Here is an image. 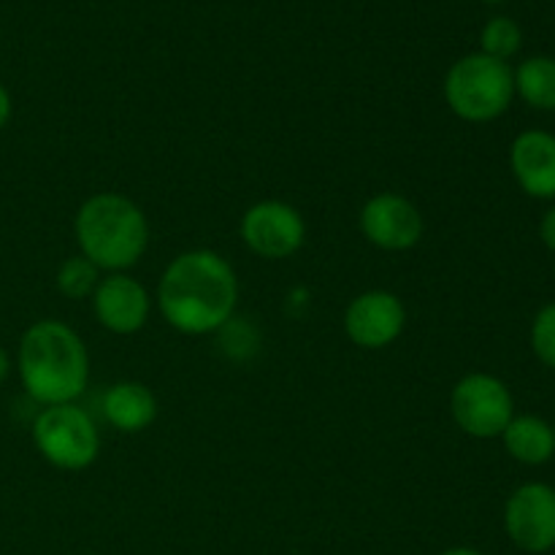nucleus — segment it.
<instances>
[{
	"instance_id": "f257e3e1",
	"label": "nucleus",
	"mask_w": 555,
	"mask_h": 555,
	"mask_svg": "<svg viewBox=\"0 0 555 555\" xmlns=\"http://www.w3.org/2000/svg\"><path fill=\"white\" fill-rule=\"evenodd\" d=\"M238 301L233 266L211 249L177 255L157 285V307L179 334L206 336L231 323Z\"/></svg>"
},
{
	"instance_id": "f8f14e48",
	"label": "nucleus",
	"mask_w": 555,
	"mask_h": 555,
	"mask_svg": "<svg viewBox=\"0 0 555 555\" xmlns=\"http://www.w3.org/2000/svg\"><path fill=\"white\" fill-rule=\"evenodd\" d=\"M509 166L531 198H555V135L526 130L513 141Z\"/></svg>"
},
{
	"instance_id": "ddd939ff",
	"label": "nucleus",
	"mask_w": 555,
	"mask_h": 555,
	"mask_svg": "<svg viewBox=\"0 0 555 555\" xmlns=\"http://www.w3.org/2000/svg\"><path fill=\"white\" fill-rule=\"evenodd\" d=\"M103 417L117 431L139 434L155 423L157 399L146 385L125 379L103 393Z\"/></svg>"
},
{
	"instance_id": "412c9836",
	"label": "nucleus",
	"mask_w": 555,
	"mask_h": 555,
	"mask_svg": "<svg viewBox=\"0 0 555 555\" xmlns=\"http://www.w3.org/2000/svg\"><path fill=\"white\" fill-rule=\"evenodd\" d=\"M9 372H11V358H9V352H5L3 347H0V385L5 383Z\"/></svg>"
},
{
	"instance_id": "9d476101",
	"label": "nucleus",
	"mask_w": 555,
	"mask_h": 555,
	"mask_svg": "<svg viewBox=\"0 0 555 555\" xmlns=\"http://www.w3.org/2000/svg\"><path fill=\"white\" fill-rule=\"evenodd\" d=\"M406 328V309L396 293L369 291L350 301L345 312V331L352 345L363 350H383L393 345Z\"/></svg>"
},
{
	"instance_id": "4468645a",
	"label": "nucleus",
	"mask_w": 555,
	"mask_h": 555,
	"mask_svg": "<svg viewBox=\"0 0 555 555\" xmlns=\"http://www.w3.org/2000/svg\"><path fill=\"white\" fill-rule=\"evenodd\" d=\"M504 448L515 461L526 466H540L555 455V437L553 428L542 417L518 415L509 421V426L502 434Z\"/></svg>"
},
{
	"instance_id": "20e7f679",
	"label": "nucleus",
	"mask_w": 555,
	"mask_h": 555,
	"mask_svg": "<svg viewBox=\"0 0 555 555\" xmlns=\"http://www.w3.org/2000/svg\"><path fill=\"white\" fill-rule=\"evenodd\" d=\"M515 95V76L504 60L466 54L444 76V101L466 122H491L502 117Z\"/></svg>"
},
{
	"instance_id": "a211bd4d",
	"label": "nucleus",
	"mask_w": 555,
	"mask_h": 555,
	"mask_svg": "<svg viewBox=\"0 0 555 555\" xmlns=\"http://www.w3.org/2000/svg\"><path fill=\"white\" fill-rule=\"evenodd\" d=\"M531 347L545 366L555 369V304L540 309L531 325Z\"/></svg>"
},
{
	"instance_id": "6e6552de",
	"label": "nucleus",
	"mask_w": 555,
	"mask_h": 555,
	"mask_svg": "<svg viewBox=\"0 0 555 555\" xmlns=\"http://www.w3.org/2000/svg\"><path fill=\"white\" fill-rule=\"evenodd\" d=\"M507 537L526 553H547L555 547V491L545 482H526L504 507Z\"/></svg>"
},
{
	"instance_id": "7ed1b4c3",
	"label": "nucleus",
	"mask_w": 555,
	"mask_h": 555,
	"mask_svg": "<svg viewBox=\"0 0 555 555\" xmlns=\"http://www.w3.org/2000/svg\"><path fill=\"white\" fill-rule=\"evenodd\" d=\"M81 255L101 271L130 269L150 247V222L130 198L119 193H98L79 206L74 220Z\"/></svg>"
},
{
	"instance_id": "aec40b11",
	"label": "nucleus",
	"mask_w": 555,
	"mask_h": 555,
	"mask_svg": "<svg viewBox=\"0 0 555 555\" xmlns=\"http://www.w3.org/2000/svg\"><path fill=\"white\" fill-rule=\"evenodd\" d=\"M9 119H11V95H9V90L0 85V130L9 125Z\"/></svg>"
},
{
	"instance_id": "f3484780",
	"label": "nucleus",
	"mask_w": 555,
	"mask_h": 555,
	"mask_svg": "<svg viewBox=\"0 0 555 555\" xmlns=\"http://www.w3.org/2000/svg\"><path fill=\"white\" fill-rule=\"evenodd\" d=\"M524 43V33H520L518 22L509 20V16H493L486 27H482L480 36V47L482 54L488 57H496L507 63L515 52Z\"/></svg>"
},
{
	"instance_id": "b1692460",
	"label": "nucleus",
	"mask_w": 555,
	"mask_h": 555,
	"mask_svg": "<svg viewBox=\"0 0 555 555\" xmlns=\"http://www.w3.org/2000/svg\"><path fill=\"white\" fill-rule=\"evenodd\" d=\"M553 437H555V428H553Z\"/></svg>"
},
{
	"instance_id": "9b49d317",
	"label": "nucleus",
	"mask_w": 555,
	"mask_h": 555,
	"mask_svg": "<svg viewBox=\"0 0 555 555\" xmlns=\"http://www.w3.org/2000/svg\"><path fill=\"white\" fill-rule=\"evenodd\" d=\"M152 298L139 280L128 274H108L92 293V312L98 323L117 336L139 334L150 320Z\"/></svg>"
},
{
	"instance_id": "5701e85b",
	"label": "nucleus",
	"mask_w": 555,
	"mask_h": 555,
	"mask_svg": "<svg viewBox=\"0 0 555 555\" xmlns=\"http://www.w3.org/2000/svg\"><path fill=\"white\" fill-rule=\"evenodd\" d=\"M486 3H502V0H486Z\"/></svg>"
},
{
	"instance_id": "0eeeda50",
	"label": "nucleus",
	"mask_w": 555,
	"mask_h": 555,
	"mask_svg": "<svg viewBox=\"0 0 555 555\" xmlns=\"http://www.w3.org/2000/svg\"><path fill=\"white\" fill-rule=\"evenodd\" d=\"M242 238L249 253L266 260L296 255L307 238V222L296 206L285 201H260L242 217Z\"/></svg>"
},
{
	"instance_id": "4be33fe9",
	"label": "nucleus",
	"mask_w": 555,
	"mask_h": 555,
	"mask_svg": "<svg viewBox=\"0 0 555 555\" xmlns=\"http://www.w3.org/2000/svg\"><path fill=\"white\" fill-rule=\"evenodd\" d=\"M442 555H482V553L475 551V547H453V551H444Z\"/></svg>"
},
{
	"instance_id": "1a4fd4ad",
	"label": "nucleus",
	"mask_w": 555,
	"mask_h": 555,
	"mask_svg": "<svg viewBox=\"0 0 555 555\" xmlns=\"http://www.w3.org/2000/svg\"><path fill=\"white\" fill-rule=\"evenodd\" d=\"M361 231L374 247L385 253H404L421 242L426 222L410 198L399 193H379L361 209Z\"/></svg>"
},
{
	"instance_id": "2eb2a0df",
	"label": "nucleus",
	"mask_w": 555,
	"mask_h": 555,
	"mask_svg": "<svg viewBox=\"0 0 555 555\" xmlns=\"http://www.w3.org/2000/svg\"><path fill=\"white\" fill-rule=\"evenodd\" d=\"M515 92L529 106L542 112H555V60L529 57L515 70Z\"/></svg>"
},
{
	"instance_id": "423d86ee",
	"label": "nucleus",
	"mask_w": 555,
	"mask_h": 555,
	"mask_svg": "<svg viewBox=\"0 0 555 555\" xmlns=\"http://www.w3.org/2000/svg\"><path fill=\"white\" fill-rule=\"evenodd\" d=\"M450 412L461 431L472 439L502 437L515 417L513 393L493 374H466L450 393Z\"/></svg>"
},
{
	"instance_id": "6ab92c4d",
	"label": "nucleus",
	"mask_w": 555,
	"mask_h": 555,
	"mask_svg": "<svg viewBox=\"0 0 555 555\" xmlns=\"http://www.w3.org/2000/svg\"><path fill=\"white\" fill-rule=\"evenodd\" d=\"M540 236H542V242H545L547 247H551L553 253H555V206H553L551 211H547L545 220H542Z\"/></svg>"
},
{
	"instance_id": "f03ea898",
	"label": "nucleus",
	"mask_w": 555,
	"mask_h": 555,
	"mask_svg": "<svg viewBox=\"0 0 555 555\" xmlns=\"http://www.w3.org/2000/svg\"><path fill=\"white\" fill-rule=\"evenodd\" d=\"M16 369L25 393L43 406L74 404L87 390L90 356L70 325L38 320L22 334Z\"/></svg>"
},
{
	"instance_id": "39448f33",
	"label": "nucleus",
	"mask_w": 555,
	"mask_h": 555,
	"mask_svg": "<svg viewBox=\"0 0 555 555\" xmlns=\"http://www.w3.org/2000/svg\"><path fill=\"white\" fill-rule=\"evenodd\" d=\"M33 444L52 466L79 472L95 464L101 434L95 421L79 404L43 406L33 423Z\"/></svg>"
},
{
	"instance_id": "dca6fc26",
	"label": "nucleus",
	"mask_w": 555,
	"mask_h": 555,
	"mask_svg": "<svg viewBox=\"0 0 555 555\" xmlns=\"http://www.w3.org/2000/svg\"><path fill=\"white\" fill-rule=\"evenodd\" d=\"M98 282H101V269L92 260H87L85 255H74L57 269V291L70 301L92 296Z\"/></svg>"
}]
</instances>
